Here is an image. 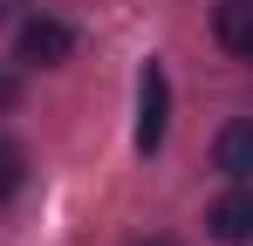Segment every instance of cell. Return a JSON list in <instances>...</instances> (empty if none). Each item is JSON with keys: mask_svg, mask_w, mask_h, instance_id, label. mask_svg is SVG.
<instances>
[{"mask_svg": "<svg viewBox=\"0 0 253 246\" xmlns=\"http://www.w3.org/2000/svg\"><path fill=\"white\" fill-rule=\"evenodd\" d=\"M165 123H171V82H165L158 62H144L137 69V151H158Z\"/></svg>", "mask_w": 253, "mask_h": 246, "instance_id": "1", "label": "cell"}, {"mask_svg": "<svg viewBox=\"0 0 253 246\" xmlns=\"http://www.w3.org/2000/svg\"><path fill=\"white\" fill-rule=\"evenodd\" d=\"M69 55H76V28H69V21L35 14V21L21 28V62H35V69H62Z\"/></svg>", "mask_w": 253, "mask_h": 246, "instance_id": "2", "label": "cell"}, {"mask_svg": "<svg viewBox=\"0 0 253 246\" xmlns=\"http://www.w3.org/2000/svg\"><path fill=\"white\" fill-rule=\"evenodd\" d=\"M212 164H219L233 185H247V178H253V117H240V123H226V130H219Z\"/></svg>", "mask_w": 253, "mask_h": 246, "instance_id": "3", "label": "cell"}, {"mask_svg": "<svg viewBox=\"0 0 253 246\" xmlns=\"http://www.w3.org/2000/svg\"><path fill=\"white\" fill-rule=\"evenodd\" d=\"M206 226L219 233V240H253V192H247V185H233L226 199H212Z\"/></svg>", "mask_w": 253, "mask_h": 246, "instance_id": "4", "label": "cell"}, {"mask_svg": "<svg viewBox=\"0 0 253 246\" xmlns=\"http://www.w3.org/2000/svg\"><path fill=\"white\" fill-rule=\"evenodd\" d=\"M212 35L226 55H247L253 62V0H226L219 14H212Z\"/></svg>", "mask_w": 253, "mask_h": 246, "instance_id": "5", "label": "cell"}, {"mask_svg": "<svg viewBox=\"0 0 253 246\" xmlns=\"http://www.w3.org/2000/svg\"><path fill=\"white\" fill-rule=\"evenodd\" d=\"M21 185H28V158H21V151H14V144H0V205L14 199V192H21Z\"/></svg>", "mask_w": 253, "mask_h": 246, "instance_id": "6", "label": "cell"}, {"mask_svg": "<svg viewBox=\"0 0 253 246\" xmlns=\"http://www.w3.org/2000/svg\"><path fill=\"white\" fill-rule=\"evenodd\" d=\"M14 103H21V76H14V69H0V110H14Z\"/></svg>", "mask_w": 253, "mask_h": 246, "instance_id": "7", "label": "cell"}, {"mask_svg": "<svg viewBox=\"0 0 253 246\" xmlns=\"http://www.w3.org/2000/svg\"><path fill=\"white\" fill-rule=\"evenodd\" d=\"M137 246H171V240H137Z\"/></svg>", "mask_w": 253, "mask_h": 246, "instance_id": "8", "label": "cell"}]
</instances>
